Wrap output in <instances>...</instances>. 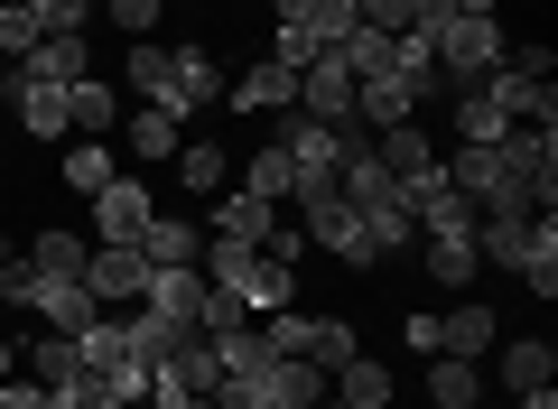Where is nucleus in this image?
I'll return each mask as SVG.
<instances>
[{"mask_svg": "<svg viewBox=\"0 0 558 409\" xmlns=\"http://www.w3.org/2000/svg\"><path fill=\"white\" fill-rule=\"evenodd\" d=\"M223 112L233 121H279V112H299V75L279 57H252L242 65V84H223Z\"/></svg>", "mask_w": 558, "mask_h": 409, "instance_id": "6", "label": "nucleus"}, {"mask_svg": "<svg viewBox=\"0 0 558 409\" xmlns=\"http://www.w3.org/2000/svg\"><path fill=\"white\" fill-rule=\"evenodd\" d=\"M400 345H410V353H438V308H410V316H400Z\"/></svg>", "mask_w": 558, "mask_h": 409, "instance_id": "37", "label": "nucleus"}, {"mask_svg": "<svg viewBox=\"0 0 558 409\" xmlns=\"http://www.w3.org/2000/svg\"><path fill=\"white\" fill-rule=\"evenodd\" d=\"M326 390H336V400H363V409H400V382H391V363H381V353L336 363V372H326Z\"/></svg>", "mask_w": 558, "mask_h": 409, "instance_id": "18", "label": "nucleus"}, {"mask_svg": "<svg viewBox=\"0 0 558 409\" xmlns=\"http://www.w3.org/2000/svg\"><path fill=\"white\" fill-rule=\"evenodd\" d=\"M484 400V363L465 353H428V409H475Z\"/></svg>", "mask_w": 558, "mask_h": 409, "instance_id": "26", "label": "nucleus"}, {"mask_svg": "<svg viewBox=\"0 0 558 409\" xmlns=\"http://www.w3.org/2000/svg\"><path fill=\"white\" fill-rule=\"evenodd\" d=\"M121 409H159V400H149V390H140V400H121Z\"/></svg>", "mask_w": 558, "mask_h": 409, "instance_id": "44", "label": "nucleus"}, {"mask_svg": "<svg viewBox=\"0 0 558 409\" xmlns=\"http://www.w3.org/2000/svg\"><path fill=\"white\" fill-rule=\"evenodd\" d=\"M373 158L391 177H418V168H438V140L418 131V121H391V131H373Z\"/></svg>", "mask_w": 558, "mask_h": 409, "instance_id": "27", "label": "nucleus"}, {"mask_svg": "<svg viewBox=\"0 0 558 409\" xmlns=\"http://www.w3.org/2000/svg\"><path fill=\"white\" fill-rule=\"evenodd\" d=\"M252 409H279V400H252Z\"/></svg>", "mask_w": 558, "mask_h": 409, "instance_id": "46", "label": "nucleus"}, {"mask_svg": "<svg viewBox=\"0 0 558 409\" xmlns=\"http://www.w3.org/2000/svg\"><path fill=\"white\" fill-rule=\"evenodd\" d=\"M317 409H363V400H336V390H326V400H317Z\"/></svg>", "mask_w": 558, "mask_h": 409, "instance_id": "43", "label": "nucleus"}, {"mask_svg": "<svg viewBox=\"0 0 558 409\" xmlns=\"http://www.w3.org/2000/svg\"><path fill=\"white\" fill-rule=\"evenodd\" d=\"M475 409H494V400H475Z\"/></svg>", "mask_w": 558, "mask_h": 409, "instance_id": "47", "label": "nucleus"}, {"mask_svg": "<svg viewBox=\"0 0 558 409\" xmlns=\"http://www.w3.org/2000/svg\"><path fill=\"white\" fill-rule=\"evenodd\" d=\"M270 57H279V65H289V75H307V65H317V57H326V47H317V38H307V28H270Z\"/></svg>", "mask_w": 558, "mask_h": 409, "instance_id": "35", "label": "nucleus"}, {"mask_svg": "<svg viewBox=\"0 0 558 409\" xmlns=\"http://www.w3.org/2000/svg\"><path fill=\"white\" fill-rule=\"evenodd\" d=\"M354 20L381 28V38H410V0H354Z\"/></svg>", "mask_w": 558, "mask_h": 409, "instance_id": "36", "label": "nucleus"}, {"mask_svg": "<svg viewBox=\"0 0 558 409\" xmlns=\"http://www.w3.org/2000/svg\"><path fill=\"white\" fill-rule=\"evenodd\" d=\"M84 289H94L102 316H131L140 289H149V261H140V242H94V261H84Z\"/></svg>", "mask_w": 558, "mask_h": 409, "instance_id": "5", "label": "nucleus"}, {"mask_svg": "<svg viewBox=\"0 0 558 409\" xmlns=\"http://www.w3.org/2000/svg\"><path fill=\"white\" fill-rule=\"evenodd\" d=\"M112 177H121V149H112V140H75V149H65V187H75V195H102Z\"/></svg>", "mask_w": 558, "mask_h": 409, "instance_id": "30", "label": "nucleus"}, {"mask_svg": "<svg viewBox=\"0 0 558 409\" xmlns=\"http://www.w3.org/2000/svg\"><path fill=\"white\" fill-rule=\"evenodd\" d=\"M168 168H178V187L205 195V205L233 187V149H223V140H178V158H168Z\"/></svg>", "mask_w": 558, "mask_h": 409, "instance_id": "16", "label": "nucleus"}, {"mask_svg": "<svg viewBox=\"0 0 558 409\" xmlns=\"http://www.w3.org/2000/svg\"><path fill=\"white\" fill-rule=\"evenodd\" d=\"M20 345H28V335H0V382H10V372H20Z\"/></svg>", "mask_w": 558, "mask_h": 409, "instance_id": "40", "label": "nucleus"}, {"mask_svg": "<svg viewBox=\"0 0 558 409\" xmlns=\"http://www.w3.org/2000/svg\"><path fill=\"white\" fill-rule=\"evenodd\" d=\"M447 121H457V149H494V140L512 131V121L484 103V84H457V94H447Z\"/></svg>", "mask_w": 558, "mask_h": 409, "instance_id": "25", "label": "nucleus"}, {"mask_svg": "<svg viewBox=\"0 0 558 409\" xmlns=\"http://www.w3.org/2000/svg\"><path fill=\"white\" fill-rule=\"evenodd\" d=\"M178 140H186V121L159 112V103H140V112L121 121V149H131L140 168H168V158H178Z\"/></svg>", "mask_w": 558, "mask_h": 409, "instance_id": "15", "label": "nucleus"}, {"mask_svg": "<svg viewBox=\"0 0 558 409\" xmlns=\"http://www.w3.org/2000/svg\"><path fill=\"white\" fill-rule=\"evenodd\" d=\"M299 112H307V121H354V75H344L336 57H317V65L299 75Z\"/></svg>", "mask_w": 558, "mask_h": 409, "instance_id": "17", "label": "nucleus"}, {"mask_svg": "<svg viewBox=\"0 0 558 409\" xmlns=\"http://www.w3.org/2000/svg\"><path fill=\"white\" fill-rule=\"evenodd\" d=\"M531 224H539V215H475V261H484V270H521Z\"/></svg>", "mask_w": 558, "mask_h": 409, "instance_id": "23", "label": "nucleus"}, {"mask_svg": "<svg viewBox=\"0 0 558 409\" xmlns=\"http://www.w3.org/2000/svg\"><path fill=\"white\" fill-rule=\"evenodd\" d=\"M428 38V57H438V84L457 94V84H484L502 65V47H512V28H502V10H457V20L418 28Z\"/></svg>", "mask_w": 558, "mask_h": 409, "instance_id": "2", "label": "nucleus"}, {"mask_svg": "<svg viewBox=\"0 0 558 409\" xmlns=\"http://www.w3.org/2000/svg\"><path fill=\"white\" fill-rule=\"evenodd\" d=\"M38 38H47V28L28 20V0H0V65H20V57H28Z\"/></svg>", "mask_w": 558, "mask_h": 409, "instance_id": "31", "label": "nucleus"}, {"mask_svg": "<svg viewBox=\"0 0 558 409\" xmlns=\"http://www.w3.org/2000/svg\"><path fill=\"white\" fill-rule=\"evenodd\" d=\"M28 316H38L47 335H84L102 308H94V289H84V279H38V270H28Z\"/></svg>", "mask_w": 558, "mask_h": 409, "instance_id": "11", "label": "nucleus"}, {"mask_svg": "<svg viewBox=\"0 0 558 409\" xmlns=\"http://www.w3.org/2000/svg\"><path fill=\"white\" fill-rule=\"evenodd\" d=\"M233 298H242L252 316H270V308H299V261H279V252H242Z\"/></svg>", "mask_w": 558, "mask_h": 409, "instance_id": "9", "label": "nucleus"}, {"mask_svg": "<svg viewBox=\"0 0 558 409\" xmlns=\"http://www.w3.org/2000/svg\"><path fill=\"white\" fill-rule=\"evenodd\" d=\"M223 103V65H215V47H168V84H159V112H178V121H196V112H215Z\"/></svg>", "mask_w": 558, "mask_h": 409, "instance_id": "4", "label": "nucleus"}, {"mask_svg": "<svg viewBox=\"0 0 558 409\" xmlns=\"http://www.w3.org/2000/svg\"><path fill=\"white\" fill-rule=\"evenodd\" d=\"M20 75L28 84H84V75H94V38H38L20 57Z\"/></svg>", "mask_w": 558, "mask_h": 409, "instance_id": "19", "label": "nucleus"}, {"mask_svg": "<svg viewBox=\"0 0 558 409\" xmlns=\"http://www.w3.org/2000/svg\"><path fill=\"white\" fill-rule=\"evenodd\" d=\"M168 409H223V400H215V390H205V400H168Z\"/></svg>", "mask_w": 558, "mask_h": 409, "instance_id": "42", "label": "nucleus"}, {"mask_svg": "<svg viewBox=\"0 0 558 409\" xmlns=\"http://www.w3.org/2000/svg\"><path fill=\"white\" fill-rule=\"evenodd\" d=\"M140 308H149V316H168V326H196V308H205V270H149Z\"/></svg>", "mask_w": 558, "mask_h": 409, "instance_id": "21", "label": "nucleus"}, {"mask_svg": "<svg viewBox=\"0 0 558 409\" xmlns=\"http://www.w3.org/2000/svg\"><path fill=\"white\" fill-rule=\"evenodd\" d=\"M354 28H363V20H354V0H317V20H307V38H317L326 57H336V47L354 38Z\"/></svg>", "mask_w": 558, "mask_h": 409, "instance_id": "33", "label": "nucleus"}, {"mask_svg": "<svg viewBox=\"0 0 558 409\" xmlns=\"http://www.w3.org/2000/svg\"><path fill=\"white\" fill-rule=\"evenodd\" d=\"M242 187H252L260 205H289V195H299V177H289V149H279L270 131H260L252 149H242Z\"/></svg>", "mask_w": 558, "mask_h": 409, "instance_id": "24", "label": "nucleus"}, {"mask_svg": "<svg viewBox=\"0 0 558 409\" xmlns=\"http://www.w3.org/2000/svg\"><path fill=\"white\" fill-rule=\"evenodd\" d=\"M494 345H502V316H494V298H475V289H465L457 308H438V353H465V363H484Z\"/></svg>", "mask_w": 558, "mask_h": 409, "instance_id": "7", "label": "nucleus"}, {"mask_svg": "<svg viewBox=\"0 0 558 409\" xmlns=\"http://www.w3.org/2000/svg\"><path fill=\"white\" fill-rule=\"evenodd\" d=\"M159 10H168V0H102V20H112L121 38H149V28H159Z\"/></svg>", "mask_w": 558, "mask_h": 409, "instance_id": "34", "label": "nucleus"}, {"mask_svg": "<svg viewBox=\"0 0 558 409\" xmlns=\"http://www.w3.org/2000/svg\"><path fill=\"white\" fill-rule=\"evenodd\" d=\"M0 409H57V400H47V390L28 382V372H10V382H0Z\"/></svg>", "mask_w": 558, "mask_h": 409, "instance_id": "38", "label": "nucleus"}, {"mask_svg": "<svg viewBox=\"0 0 558 409\" xmlns=\"http://www.w3.org/2000/svg\"><path fill=\"white\" fill-rule=\"evenodd\" d=\"M494 382L512 390V400H521V390H539V382H558V345H549V335H521V345H494Z\"/></svg>", "mask_w": 558, "mask_h": 409, "instance_id": "14", "label": "nucleus"}, {"mask_svg": "<svg viewBox=\"0 0 558 409\" xmlns=\"http://www.w3.org/2000/svg\"><path fill=\"white\" fill-rule=\"evenodd\" d=\"M205 233H215V242H242V252H260V242L279 233V205H260L252 187H223L215 215H205Z\"/></svg>", "mask_w": 558, "mask_h": 409, "instance_id": "10", "label": "nucleus"}, {"mask_svg": "<svg viewBox=\"0 0 558 409\" xmlns=\"http://www.w3.org/2000/svg\"><path fill=\"white\" fill-rule=\"evenodd\" d=\"M521 409H558V382H539V390H521Z\"/></svg>", "mask_w": 558, "mask_h": 409, "instance_id": "41", "label": "nucleus"}, {"mask_svg": "<svg viewBox=\"0 0 558 409\" xmlns=\"http://www.w3.org/2000/svg\"><path fill=\"white\" fill-rule=\"evenodd\" d=\"M149 215H159V195L140 187V177H112V187L94 195V242H140Z\"/></svg>", "mask_w": 558, "mask_h": 409, "instance_id": "8", "label": "nucleus"}, {"mask_svg": "<svg viewBox=\"0 0 558 409\" xmlns=\"http://www.w3.org/2000/svg\"><path fill=\"white\" fill-rule=\"evenodd\" d=\"M512 279L539 298V308L558 298V215H539V224H531V252H521V270H512Z\"/></svg>", "mask_w": 558, "mask_h": 409, "instance_id": "28", "label": "nucleus"}, {"mask_svg": "<svg viewBox=\"0 0 558 409\" xmlns=\"http://www.w3.org/2000/svg\"><path fill=\"white\" fill-rule=\"evenodd\" d=\"M140 261H149V270H196L205 261V224L196 215H149V233H140Z\"/></svg>", "mask_w": 558, "mask_h": 409, "instance_id": "12", "label": "nucleus"}, {"mask_svg": "<svg viewBox=\"0 0 558 409\" xmlns=\"http://www.w3.org/2000/svg\"><path fill=\"white\" fill-rule=\"evenodd\" d=\"M84 261H94V242L65 233V224H38V233H28V270L38 279H84Z\"/></svg>", "mask_w": 558, "mask_h": 409, "instance_id": "22", "label": "nucleus"}, {"mask_svg": "<svg viewBox=\"0 0 558 409\" xmlns=\"http://www.w3.org/2000/svg\"><path fill=\"white\" fill-rule=\"evenodd\" d=\"M260 400H279V409H317V400H326V372H317V363H279V353H270V382H260Z\"/></svg>", "mask_w": 558, "mask_h": 409, "instance_id": "29", "label": "nucleus"}, {"mask_svg": "<svg viewBox=\"0 0 558 409\" xmlns=\"http://www.w3.org/2000/svg\"><path fill=\"white\" fill-rule=\"evenodd\" d=\"M178 10H205V0H178Z\"/></svg>", "mask_w": 558, "mask_h": 409, "instance_id": "45", "label": "nucleus"}, {"mask_svg": "<svg viewBox=\"0 0 558 409\" xmlns=\"http://www.w3.org/2000/svg\"><path fill=\"white\" fill-rule=\"evenodd\" d=\"M65 131H84V140H112V131H121V94H112L102 75L65 84Z\"/></svg>", "mask_w": 558, "mask_h": 409, "instance_id": "20", "label": "nucleus"}, {"mask_svg": "<svg viewBox=\"0 0 558 409\" xmlns=\"http://www.w3.org/2000/svg\"><path fill=\"white\" fill-rule=\"evenodd\" d=\"M252 335H260V353H279V363H317V372H336V363H354V353H363L354 316H307V308L252 316Z\"/></svg>", "mask_w": 558, "mask_h": 409, "instance_id": "1", "label": "nucleus"}, {"mask_svg": "<svg viewBox=\"0 0 558 409\" xmlns=\"http://www.w3.org/2000/svg\"><path fill=\"white\" fill-rule=\"evenodd\" d=\"M317 20V0H270V28H307Z\"/></svg>", "mask_w": 558, "mask_h": 409, "instance_id": "39", "label": "nucleus"}, {"mask_svg": "<svg viewBox=\"0 0 558 409\" xmlns=\"http://www.w3.org/2000/svg\"><path fill=\"white\" fill-rule=\"evenodd\" d=\"M28 20H38L47 38H84V20H94V0H28Z\"/></svg>", "mask_w": 558, "mask_h": 409, "instance_id": "32", "label": "nucleus"}, {"mask_svg": "<svg viewBox=\"0 0 558 409\" xmlns=\"http://www.w3.org/2000/svg\"><path fill=\"white\" fill-rule=\"evenodd\" d=\"M75 353H84V372H94L112 400H140V390H149V363H140V345H131V316H94V326L75 335Z\"/></svg>", "mask_w": 558, "mask_h": 409, "instance_id": "3", "label": "nucleus"}, {"mask_svg": "<svg viewBox=\"0 0 558 409\" xmlns=\"http://www.w3.org/2000/svg\"><path fill=\"white\" fill-rule=\"evenodd\" d=\"M410 252H418V270L438 279L447 298H465V289H475V270H484V261H475V233H418Z\"/></svg>", "mask_w": 558, "mask_h": 409, "instance_id": "13", "label": "nucleus"}]
</instances>
